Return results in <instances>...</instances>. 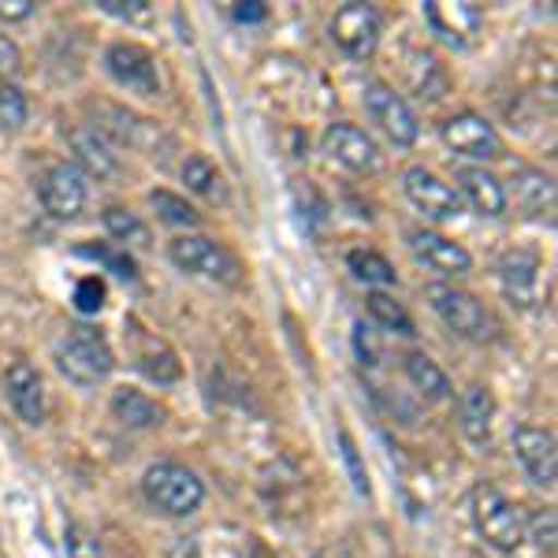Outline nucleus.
<instances>
[{
  "label": "nucleus",
  "mask_w": 558,
  "mask_h": 558,
  "mask_svg": "<svg viewBox=\"0 0 558 558\" xmlns=\"http://www.w3.org/2000/svg\"><path fill=\"white\" fill-rule=\"evenodd\" d=\"M368 317L380 324L384 331H391V336H402V339H413L417 336V328H413V317L407 313V305L395 302L391 294L384 291H368Z\"/></svg>",
  "instance_id": "nucleus-27"
},
{
  "label": "nucleus",
  "mask_w": 558,
  "mask_h": 558,
  "mask_svg": "<svg viewBox=\"0 0 558 558\" xmlns=\"http://www.w3.org/2000/svg\"><path fill=\"white\" fill-rule=\"evenodd\" d=\"M439 138H444V146L458 153V157H470V160H499L502 157V138L499 131L492 128L488 120H484L481 112H454L447 116L444 123H439Z\"/></svg>",
  "instance_id": "nucleus-8"
},
{
  "label": "nucleus",
  "mask_w": 558,
  "mask_h": 558,
  "mask_svg": "<svg viewBox=\"0 0 558 558\" xmlns=\"http://www.w3.org/2000/svg\"><path fill=\"white\" fill-rule=\"evenodd\" d=\"M499 283L510 305L529 310L539 302V283H544V260L533 250H507L499 257Z\"/></svg>",
  "instance_id": "nucleus-16"
},
{
  "label": "nucleus",
  "mask_w": 558,
  "mask_h": 558,
  "mask_svg": "<svg viewBox=\"0 0 558 558\" xmlns=\"http://www.w3.org/2000/svg\"><path fill=\"white\" fill-rule=\"evenodd\" d=\"M514 202L529 216H551L555 213V179L539 168L521 165L514 168Z\"/></svg>",
  "instance_id": "nucleus-22"
},
{
  "label": "nucleus",
  "mask_w": 558,
  "mask_h": 558,
  "mask_svg": "<svg viewBox=\"0 0 558 558\" xmlns=\"http://www.w3.org/2000/svg\"><path fill=\"white\" fill-rule=\"evenodd\" d=\"M339 447H343V462L350 470V481H354V492L368 495V492H373V488H368V473H365V462H362V454H357L354 439H350V432H339Z\"/></svg>",
  "instance_id": "nucleus-36"
},
{
  "label": "nucleus",
  "mask_w": 558,
  "mask_h": 558,
  "mask_svg": "<svg viewBox=\"0 0 558 558\" xmlns=\"http://www.w3.org/2000/svg\"><path fill=\"white\" fill-rule=\"evenodd\" d=\"M454 183H458L454 186L458 197H465L476 216H488V220H495V216L507 213V186H502V179L495 175L492 168L462 165V168H454Z\"/></svg>",
  "instance_id": "nucleus-17"
},
{
  "label": "nucleus",
  "mask_w": 558,
  "mask_h": 558,
  "mask_svg": "<svg viewBox=\"0 0 558 558\" xmlns=\"http://www.w3.org/2000/svg\"><path fill=\"white\" fill-rule=\"evenodd\" d=\"M105 71L116 78L123 89L142 97H157L160 94V71L157 57L138 41H112L105 49Z\"/></svg>",
  "instance_id": "nucleus-9"
},
{
  "label": "nucleus",
  "mask_w": 558,
  "mask_h": 558,
  "mask_svg": "<svg viewBox=\"0 0 558 558\" xmlns=\"http://www.w3.org/2000/svg\"><path fill=\"white\" fill-rule=\"evenodd\" d=\"M231 15H235V23H265L268 8L260 4V0H239V4L231 8Z\"/></svg>",
  "instance_id": "nucleus-41"
},
{
  "label": "nucleus",
  "mask_w": 558,
  "mask_h": 558,
  "mask_svg": "<svg viewBox=\"0 0 558 558\" xmlns=\"http://www.w3.org/2000/svg\"><path fill=\"white\" fill-rule=\"evenodd\" d=\"M86 175L78 172L71 160H60L49 172L38 179V197L41 209L52 216V220H75L78 213L86 209Z\"/></svg>",
  "instance_id": "nucleus-15"
},
{
  "label": "nucleus",
  "mask_w": 558,
  "mask_h": 558,
  "mask_svg": "<svg viewBox=\"0 0 558 558\" xmlns=\"http://www.w3.org/2000/svg\"><path fill=\"white\" fill-rule=\"evenodd\" d=\"M407 246L421 265L432 268V272H439V276H447V279L465 276L473 268V254L462 246V242L447 239L444 231L425 228V223H413V228H407Z\"/></svg>",
  "instance_id": "nucleus-11"
},
{
  "label": "nucleus",
  "mask_w": 558,
  "mask_h": 558,
  "mask_svg": "<svg viewBox=\"0 0 558 558\" xmlns=\"http://www.w3.org/2000/svg\"><path fill=\"white\" fill-rule=\"evenodd\" d=\"M510 447H514L518 465L525 470L529 481L536 488H555L558 481V447H555V432L539 428V425H518L510 432Z\"/></svg>",
  "instance_id": "nucleus-10"
},
{
  "label": "nucleus",
  "mask_w": 558,
  "mask_h": 558,
  "mask_svg": "<svg viewBox=\"0 0 558 558\" xmlns=\"http://www.w3.org/2000/svg\"><path fill=\"white\" fill-rule=\"evenodd\" d=\"M402 194L428 220H454V216H462V197H458V191L451 183H444L436 172H428L425 165H410L402 172Z\"/></svg>",
  "instance_id": "nucleus-13"
},
{
  "label": "nucleus",
  "mask_w": 558,
  "mask_h": 558,
  "mask_svg": "<svg viewBox=\"0 0 558 558\" xmlns=\"http://www.w3.org/2000/svg\"><path fill=\"white\" fill-rule=\"evenodd\" d=\"M78 257H89V260H101L108 272H116L120 279H138V265H134V257L128 250H112V246H75Z\"/></svg>",
  "instance_id": "nucleus-30"
},
{
  "label": "nucleus",
  "mask_w": 558,
  "mask_h": 558,
  "mask_svg": "<svg viewBox=\"0 0 558 558\" xmlns=\"http://www.w3.org/2000/svg\"><path fill=\"white\" fill-rule=\"evenodd\" d=\"M101 220H105L108 235H112L116 242H123V246H146L149 242V228L138 220V213L123 209V205H108Z\"/></svg>",
  "instance_id": "nucleus-28"
},
{
  "label": "nucleus",
  "mask_w": 558,
  "mask_h": 558,
  "mask_svg": "<svg viewBox=\"0 0 558 558\" xmlns=\"http://www.w3.org/2000/svg\"><path fill=\"white\" fill-rule=\"evenodd\" d=\"M168 260H172L179 272L202 276L220 287H235L242 279L239 257L223 242H216L209 235H175L168 242Z\"/></svg>",
  "instance_id": "nucleus-4"
},
{
  "label": "nucleus",
  "mask_w": 558,
  "mask_h": 558,
  "mask_svg": "<svg viewBox=\"0 0 558 558\" xmlns=\"http://www.w3.org/2000/svg\"><path fill=\"white\" fill-rule=\"evenodd\" d=\"M4 395L23 425L38 428L45 421V380L31 362H15L4 376Z\"/></svg>",
  "instance_id": "nucleus-18"
},
{
  "label": "nucleus",
  "mask_w": 558,
  "mask_h": 558,
  "mask_svg": "<svg viewBox=\"0 0 558 558\" xmlns=\"http://www.w3.org/2000/svg\"><path fill=\"white\" fill-rule=\"evenodd\" d=\"M492 421H495V395L492 387L470 384L458 399V428L470 444H488L492 439Z\"/></svg>",
  "instance_id": "nucleus-20"
},
{
  "label": "nucleus",
  "mask_w": 558,
  "mask_h": 558,
  "mask_svg": "<svg viewBox=\"0 0 558 558\" xmlns=\"http://www.w3.org/2000/svg\"><path fill=\"white\" fill-rule=\"evenodd\" d=\"M425 302L432 305L439 320L462 339H473V343H484L492 339L495 324H492V313L484 310V302L476 299L473 291L465 287H454V283H428L425 287Z\"/></svg>",
  "instance_id": "nucleus-5"
},
{
  "label": "nucleus",
  "mask_w": 558,
  "mask_h": 558,
  "mask_svg": "<svg viewBox=\"0 0 558 558\" xmlns=\"http://www.w3.org/2000/svg\"><path fill=\"white\" fill-rule=\"evenodd\" d=\"M362 101H365L368 120H373L376 128H380L399 149H410L413 142H417L421 123H417L410 101L399 94V89H391L387 83H368L362 89Z\"/></svg>",
  "instance_id": "nucleus-7"
},
{
  "label": "nucleus",
  "mask_w": 558,
  "mask_h": 558,
  "mask_svg": "<svg viewBox=\"0 0 558 558\" xmlns=\"http://www.w3.org/2000/svg\"><path fill=\"white\" fill-rule=\"evenodd\" d=\"M138 368L149 376V380H157V384H172L179 380V362H175V354L168 347H160L157 350H146V354L138 357Z\"/></svg>",
  "instance_id": "nucleus-33"
},
{
  "label": "nucleus",
  "mask_w": 558,
  "mask_h": 558,
  "mask_svg": "<svg viewBox=\"0 0 558 558\" xmlns=\"http://www.w3.org/2000/svg\"><path fill=\"white\" fill-rule=\"evenodd\" d=\"M149 205L157 209L160 220L172 223V228H197V223H202V213L175 191H149Z\"/></svg>",
  "instance_id": "nucleus-29"
},
{
  "label": "nucleus",
  "mask_w": 558,
  "mask_h": 558,
  "mask_svg": "<svg viewBox=\"0 0 558 558\" xmlns=\"http://www.w3.org/2000/svg\"><path fill=\"white\" fill-rule=\"evenodd\" d=\"M52 357H57L60 373L78 387H97L101 380H108L116 368V354H112V347H108V339L97 328H89V324L68 328L64 339L52 347Z\"/></svg>",
  "instance_id": "nucleus-1"
},
{
  "label": "nucleus",
  "mask_w": 558,
  "mask_h": 558,
  "mask_svg": "<svg viewBox=\"0 0 558 558\" xmlns=\"http://www.w3.org/2000/svg\"><path fill=\"white\" fill-rule=\"evenodd\" d=\"M525 539H533L544 555H555V510L544 507V510H533V514H525Z\"/></svg>",
  "instance_id": "nucleus-34"
},
{
  "label": "nucleus",
  "mask_w": 558,
  "mask_h": 558,
  "mask_svg": "<svg viewBox=\"0 0 558 558\" xmlns=\"http://www.w3.org/2000/svg\"><path fill=\"white\" fill-rule=\"evenodd\" d=\"M20 68H23V49L8 34H0V78L20 75Z\"/></svg>",
  "instance_id": "nucleus-38"
},
{
  "label": "nucleus",
  "mask_w": 558,
  "mask_h": 558,
  "mask_svg": "<svg viewBox=\"0 0 558 558\" xmlns=\"http://www.w3.org/2000/svg\"><path fill=\"white\" fill-rule=\"evenodd\" d=\"M31 116V105H26V94L12 83H0V131H20Z\"/></svg>",
  "instance_id": "nucleus-31"
},
{
  "label": "nucleus",
  "mask_w": 558,
  "mask_h": 558,
  "mask_svg": "<svg viewBox=\"0 0 558 558\" xmlns=\"http://www.w3.org/2000/svg\"><path fill=\"white\" fill-rule=\"evenodd\" d=\"M183 183H186V191L209 197V202H228V186H223L220 168H216L205 153H191V157L183 160Z\"/></svg>",
  "instance_id": "nucleus-25"
},
{
  "label": "nucleus",
  "mask_w": 558,
  "mask_h": 558,
  "mask_svg": "<svg viewBox=\"0 0 558 558\" xmlns=\"http://www.w3.org/2000/svg\"><path fill=\"white\" fill-rule=\"evenodd\" d=\"M425 23L432 26L444 45L451 49H470L481 38L484 12L470 0H425Z\"/></svg>",
  "instance_id": "nucleus-12"
},
{
  "label": "nucleus",
  "mask_w": 558,
  "mask_h": 558,
  "mask_svg": "<svg viewBox=\"0 0 558 558\" xmlns=\"http://www.w3.org/2000/svg\"><path fill=\"white\" fill-rule=\"evenodd\" d=\"M64 551H68V558H105L101 555V539L89 533L86 525H68Z\"/></svg>",
  "instance_id": "nucleus-35"
},
{
  "label": "nucleus",
  "mask_w": 558,
  "mask_h": 558,
  "mask_svg": "<svg viewBox=\"0 0 558 558\" xmlns=\"http://www.w3.org/2000/svg\"><path fill=\"white\" fill-rule=\"evenodd\" d=\"M105 15H116V20H142L149 15V4L146 0H97Z\"/></svg>",
  "instance_id": "nucleus-37"
},
{
  "label": "nucleus",
  "mask_w": 558,
  "mask_h": 558,
  "mask_svg": "<svg viewBox=\"0 0 558 558\" xmlns=\"http://www.w3.org/2000/svg\"><path fill=\"white\" fill-rule=\"evenodd\" d=\"M34 0H0V23H23L34 15Z\"/></svg>",
  "instance_id": "nucleus-39"
},
{
  "label": "nucleus",
  "mask_w": 558,
  "mask_h": 558,
  "mask_svg": "<svg viewBox=\"0 0 558 558\" xmlns=\"http://www.w3.org/2000/svg\"><path fill=\"white\" fill-rule=\"evenodd\" d=\"M402 373H407V380L413 384V391L421 395L425 402H444L451 399V376L439 368V362H432L425 350H410L407 362H402Z\"/></svg>",
  "instance_id": "nucleus-21"
},
{
  "label": "nucleus",
  "mask_w": 558,
  "mask_h": 558,
  "mask_svg": "<svg viewBox=\"0 0 558 558\" xmlns=\"http://www.w3.org/2000/svg\"><path fill=\"white\" fill-rule=\"evenodd\" d=\"M380 12L373 4H362V0H350V4L339 8L328 23V34L336 41V49L350 60H368L376 49H380Z\"/></svg>",
  "instance_id": "nucleus-6"
},
{
  "label": "nucleus",
  "mask_w": 558,
  "mask_h": 558,
  "mask_svg": "<svg viewBox=\"0 0 558 558\" xmlns=\"http://www.w3.org/2000/svg\"><path fill=\"white\" fill-rule=\"evenodd\" d=\"M108 407H112V417L120 421L123 428H153L165 417V410H160L146 391H138V387H116Z\"/></svg>",
  "instance_id": "nucleus-23"
},
{
  "label": "nucleus",
  "mask_w": 558,
  "mask_h": 558,
  "mask_svg": "<svg viewBox=\"0 0 558 558\" xmlns=\"http://www.w3.org/2000/svg\"><path fill=\"white\" fill-rule=\"evenodd\" d=\"M68 142H71V153L78 160V172L83 175H97V179H112L120 175V157L108 146L105 134H97L94 128H75L68 131Z\"/></svg>",
  "instance_id": "nucleus-19"
},
{
  "label": "nucleus",
  "mask_w": 558,
  "mask_h": 558,
  "mask_svg": "<svg viewBox=\"0 0 558 558\" xmlns=\"http://www.w3.org/2000/svg\"><path fill=\"white\" fill-rule=\"evenodd\" d=\"M142 495L153 510L168 518H191L205 502V484L197 481L194 470L179 462H153L142 473Z\"/></svg>",
  "instance_id": "nucleus-3"
},
{
  "label": "nucleus",
  "mask_w": 558,
  "mask_h": 558,
  "mask_svg": "<svg viewBox=\"0 0 558 558\" xmlns=\"http://www.w3.org/2000/svg\"><path fill=\"white\" fill-rule=\"evenodd\" d=\"M354 350L362 357V365H376V343H373V331L365 328V320L354 324Z\"/></svg>",
  "instance_id": "nucleus-40"
},
{
  "label": "nucleus",
  "mask_w": 558,
  "mask_h": 558,
  "mask_svg": "<svg viewBox=\"0 0 558 558\" xmlns=\"http://www.w3.org/2000/svg\"><path fill=\"white\" fill-rule=\"evenodd\" d=\"M407 78H410V89L421 97V101H439V97L451 89V75H447V68L439 64L436 52H425V49L410 57Z\"/></svg>",
  "instance_id": "nucleus-24"
},
{
  "label": "nucleus",
  "mask_w": 558,
  "mask_h": 558,
  "mask_svg": "<svg viewBox=\"0 0 558 558\" xmlns=\"http://www.w3.org/2000/svg\"><path fill=\"white\" fill-rule=\"evenodd\" d=\"M347 268L350 276L357 279V283H365L368 291H380V287H395V265L387 260L384 254H376V250H350L347 254Z\"/></svg>",
  "instance_id": "nucleus-26"
},
{
  "label": "nucleus",
  "mask_w": 558,
  "mask_h": 558,
  "mask_svg": "<svg viewBox=\"0 0 558 558\" xmlns=\"http://www.w3.org/2000/svg\"><path fill=\"white\" fill-rule=\"evenodd\" d=\"M320 149L328 153L339 168H347V172H354V175H368L380 168V149H376V142L368 138L357 123H347V120L328 123V131H324V138H320Z\"/></svg>",
  "instance_id": "nucleus-14"
},
{
  "label": "nucleus",
  "mask_w": 558,
  "mask_h": 558,
  "mask_svg": "<svg viewBox=\"0 0 558 558\" xmlns=\"http://www.w3.org/2000/svg\"><path fill=\"white\" fill-rule=\"evenodd\" d=\"M473 525L492 551L514 555L525 544V510L495 484L473 488Z\"/></svg>",
  "instance_id": "nucleus-2"
},
{
  "label": "nucleus",
  "mask_w": 558,
  "mask_h": 558,
  "mask_svg": "<svg viewBox=\"0 0 558 558\" xmlns=\"http://www.w3.org/2000/svg\"><path fill=\"white\" fill-rule=\"evenodd\" d=\"M105 302H108V283L101 276H83L75 283V313L97 317L105 310Z\"/></svg>",
  "instance_id": "nucleus-32"
}]
</instances>
